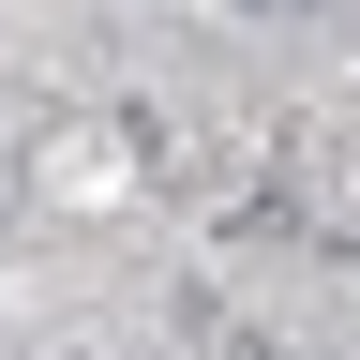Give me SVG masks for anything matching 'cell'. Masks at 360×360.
<instances>
[{
  "label": "cell",
  "mask_w": 360,
  "mask_h": 360,
  "mask_svg": "<svg viewBox=\"0 0 360 360\" xmlns=\"http://www.w3.org/2000/svg\"><path fill=\"white\" fill-rule=\"evenodd\" d=\"M165 345H225V285H165Z\"/></svg>",
  "instance_id": "6da1fadb"
},
{
  "label": "cell",
  "mask_w": 360,
  "mask_h": 360,
  "mask_svg": "<svg viewBox=\"0 0 360 360\" xmlns=\"http://www.w3.org/2000/svg\"><path fill=\"white\" fill-rule=\"evenodd\" d=\"M45 360H105V345H45Z\"/></svg>",
  "instance_id": "7a4b0ae2"
}]
</instances>
